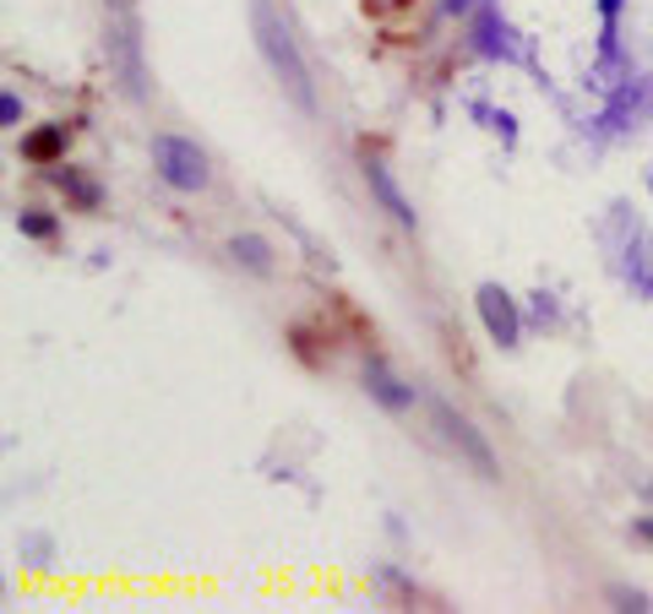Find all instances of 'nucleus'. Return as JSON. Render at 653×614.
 Masks as SVG:
<instances>
[{
  "instance_id": "f257e3e1",
  "label": "nucleus",
  "mask_w": 653,
  "mask_h": 614,
  "mask_svg": "<svg viewBox=\"0 0 653 614\" xmlns=\"http://www.w3.org/2000/svg\"><path fill=\"white\" fill-rule=\"evenodd\" d=\"M251 28H257V44L261 55H267V65H272V76L283 82V93L311 115L317 110V87H311V65H305V55H300V44L289 39V28H283V17L267 6V0H251Z\"/></svg>"
},
{
  "instance_id": "f03ea898",
  "label": "nucleus",
  "mask_w": 653,
  "mask_h": 614,
  "mask_svg": "<svg viewBox=\"0 0 653 614\" xmlns=\"http://www.w3.org/2000/svg\"><path fill=\"white\" fill-rule=\"evenodd\" d=\"M147 153H153V175L169 190H207V180H213V164H207V153L196 147L191 136L158 131Z\"/></svg>"
},
{
  "instance_id": "7ed1b4c3",
  "label": "nucleus",
  "mask_w": 653,
  "mask_h": 614,
  "mask_svg": "<svg viewBox=\"0 0 653 614\" xmlns=\"http://www.w3.org/2000/svg\"><path fill=\"white\" fill-rule=\"evenodd\" d=\"M431 419H436V430H442V440L453 446L457 457L479 473V479H501V468H496V451H490V440L474 430L463 414H453L447 403H431Z\"/></svg>"
},
{
  "instance_id": "20e7f679",
  "label": "nucleus",
  "mask_w": 653,
  "mask_h": 614,
  "mask_svg": "<svg viewBox=\"0 0 653 614\" xmlns=\"http://www.w3.org/2000/svg\"><path fill=\"white\" fill-rule=\"evenodd\" d=\"M110 61L126 76L131 98H147V71H142V39H136V11L110 22Z\"/></svg>"
},
{
  "instance_id": "39448f33",
  "label": "nucleus",
  "mask_w": 653,
  "mask_h": 614,
  "mask_svg": "<svg viewBox=\"0 0 653 614\" xmlns=\"http://www.w3.org/2000/svg\"><path fill=\"white\" fill-rule=\"evenodd\" d=\"M474 305H479V321H485L490 343H501V348H512V343H518L522 315H518V300H512V294H507L501 283H479Z\"/></svg>"
},
{
  "instance_id": "423d86ee",
  "label": "nucleus",
  "mask_w": 653,
  "mask_h": 614,
  "mask_svg": "<svg viewBox=\"0 0 653 614\" xmlns=\"http://www.w3.org/2000/svg\"><path fill=\"white\" fill-rule=\"evenodd\" d=\"M71 131H76V121H50V125L22 131L17 158H22L28 169H55V164H65V142H71Z\"/></svg>"
},
{
  "instance_id": "0eeeda50",
  "label": "nucleus",
  "mask_w": 653,
  "mask_h": 614,
  "mask_svg": "<svg viewBox=\"0 0 653 614\" xmlns=\"http://www.w3.org/2000/svg\"><path fill=\"white\" fill-rule=\"evenodd\" d=\"M365 185H371L376 207L387 212L397 229H414V223H419V218H414V207H408V196H403V190H397V180H392V169L382 164V158H371V153H365Z\"/></svg>"
},
{
  "instance_id": "6e6552de",
  "label": "nucleus",
  "mask_w": 653,
  "mask_h": 614,
  "mask_svg": "<svg viewBox=\"0 0 653 614\" xmlns=\"http://www.w3.org/2000/svg\"><path fill=\"white\" fill-rule=\"evenodd\" d=\"M365 392H371L387 414H408V408L419 403V397H414V386H408V381H397L382 354H371V360H365Z\"/></svg>"
},
{
  "instance_id": "1a4fd4ad",
  "label": "nucleus",
  "mask_w": 653,
  "mask_h": 614,
  "mask_svg": "<svg viewBox=\"0 0 653 614\" xmlns=\"http://www.w3.org/2000/svg\"><path fill=\"white\" fill-rule=\"evenodd\" d=\"M50 180L61 185V196L76 207V212H99L104 207V190H99V180L87 175V169H71V164H55L50 169Z\"/></svg>"
},
{
  "instance_id": "9d476101",
  "label": "nucleus",
  "mask_w": 653,
  "mask_h": 614,
  "mask_svg": "<svg viewBox=\"0 0 653 614\" xmlns=\"http://www.w3.org/2000/svg\"><path fill=\"white\" fill-rule=\"evenodd\" d=\"M272 256H278V250L267 246L261 235H235V240H229V261L246 267V272H257V278H272V267H278Z\"/></svg>"
},
{
  "instance_id": "9b49d317",
  "label": "nucleus",
  "mask_w": 653,
  "mask_h": 614,
  "mask_svg": "<svg viewBox=\"0 0 653 614\" xmlns=\"http://www.w3.org/2000/svg\"><path fill=\"white\" fill-rule=\"evenodd\" d=\"M17 235H22V240H39V246H55V240H61V218L44 212V207H22V212H17Z\"/></svg>"
},
{
  "instance_id": "f8f14e48",
  "label": "nucleus",
  "mask_w": 653,
  "mask_h": 614,
  "mask_svg": "<svg viewBox=\"0 0 653 614\" xmlns=\"http://www.w3.org/2000/svg\"><path fill=\"white\" fill-rule=\"evenodd\" d=\"M317 343H332V332H311V326H289V348L300 354V365H311V370H322V348Z\"/></svg>"
},
{
  "instance_id": "ddd939ff",
  "label": "nucleus",
  "mask_w": 653,
  "mask_h": 614,
  "mask_svg": "<svg viewBox=\"0 0 653 614\" xmlns=\"http://www.w3.org/2000/svg\"><path fill=\"white\" fill-rule=\"evenodd\" d=\"M610 610H632V614H649V593L643 587H610Z\"/></svg>"
},
{
  "instance_id": "4468645a",
  "label": "nucleus",
  "mask_w": 653,
  "mask_h": 614,
  "mask_svg": "<svg viewBox=\"0 0 653 614\" xmlns=\"http://www.w3.org/2000/svg\"><path fill=\"white\" fill-rule=\"evenodd\" d=\"M0 125H22V98L17 93H0Z\"/></svg>"
},
{
  "instance_id": "2eb2a0df",
  "label": "nucleus",
  "mask_w": 653,
  "mask_h": 614,
  "mask_svg": "<svg viewBox=\"0 0 653 614\" xmlns=\"http://www.w3.org/2000/svg\"><path fill=\"white\" fill-rule=\"evenodd\" d=\"M615 11H621V0H599V17H604V50L615 44Z\"/></svg>"
},
{
  "instance_id": "dca6fc26",
  "label": "nucleus",
  "mask_w": 653,
  "mask_h": 614,
  "mask_svg": "<svg viewBox=\"0 0 653 614\" xmlns=\"http://www.w3.org/2000/svg\"><path fill=\"white\" fill-rule=\"evenodd\" d=\"M533 321H539V326L556 321V300H550V294H533Z\"/></svg>"
},
{
  "instance_id": "f3484780",
  "label": "nucleus",
  "mask_w": 653,
  "mask_h": 614,
  "mask_svg": "<svg viewBox=\"0 0 653 614\" xmlns=\"http://www.w3.org/2000/svg\"><path fill=\"white\" fill-rule=\"evenodd\" d=\"M632 539H638V544H653V517H638V522H632Z\"/></svg>"
},
{
  "instance_id": "a211bd4d",
  "label": "nucleus",
  "mask_w": 653,
  "mask_h": 614,
  "mask_svg": "<svg viewBox=\"0 0 653 614\" xmlns=\"http://www.w3.org/2000/svg\"><path fill=\"white\" fill-rule=\"evenodd\" d=\"M442 11H447V17H468V11H474V0H447Z\"/></svg>"
},
{
  "instance_id": "6ab92c4d",
  "label": "nucleus",
  "mask_w": 653,
  "mask_h": 614,
  "mask_svg": "<svg viewBox=\"0 0 653 614\" xmlns=\"http://www.w3.org/2000/svg\"><path fill=\"white\" fill-rule=\"evenodd\" d=\"M104 6H110V17H131L136 11V0H104Z\"/></svg>"
},
{
  "instance_id": "aec40b11",
  "label": "nucleus",
  "mask_w": 653,
  "mask_h": 614,
  "mask_svg": "<svg viewBox=\"0 0 653 614\" xmlns=\"http://www.w3.org/2000/svg\"><path fill=\"white\" fill-rule=\"evenodd\" d=\"M408 6H414V0H392V11H408Z\"/></svg>"
},
{
  "instance_id": "412c9836",
  "label": "nucleus",
  "mask_w": 653,
  "mask_h": 614,
  "mask_svg": "<svg viewBox=\"0 0 653 614\" xmlns=\"http://www.w3.org/2000/svg\"><path fill=\"white\" fill-rule=\"evenodd\" d=\"M649 500H653V485H649Z\"/></svg>"
}]
</instances>
